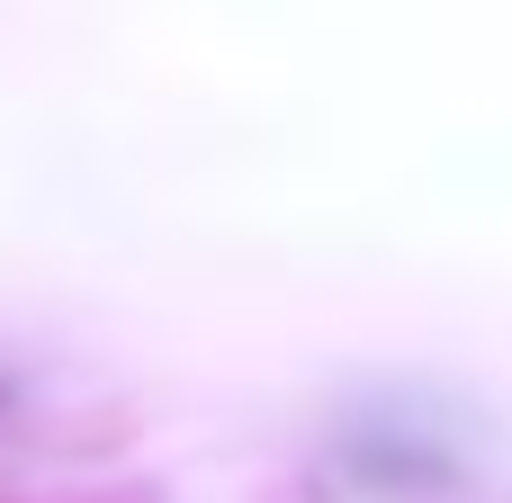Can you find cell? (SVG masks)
<instances>
[{
	"label": "cell",
	"instance_id": "6da1fadb",
	"mask_svg": "<svg viewBox=\"0 0 512 503\" xmlns=\"http://www.w3.org/2000/svg\"><path fill=\"white\" fill-rule=\"evenodd\" d=\"M342 468H351L369 495H405V486H450V477H459V450H450L441 432H414V423L378 414V423L342 432Z\"/></svg>",
	"mask_w": 512,
	"mask_h": 503
}]
</instances>
